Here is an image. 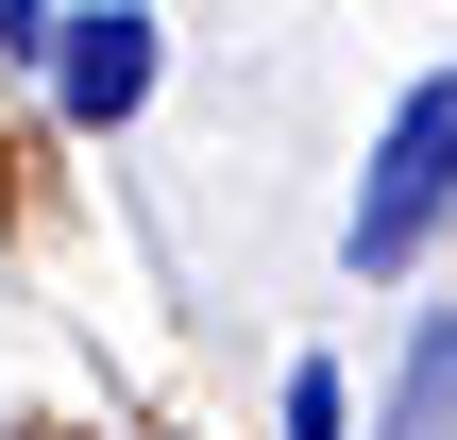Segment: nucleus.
<instances>
[{"mask_svg": "<svg viewBox=\"0 0 457 440\" xmlns=\"http://www.w3.org/2000/svg\"><path fill=\"white\" fill-rule=\"evenodd\" d=\"M441 220H457V68H424V85H407V119L373 136V187H356L339 254H356V271H407Z\"/></svg>", "mask_w": 457, "mask_h": 440, "instance_id": "obj_1", "label": "nucleus"}, {"mask_svg": "<svg viewBox=\"0 0 457 440\" xmlns=\"http://www.w3.org/2000/svg\"><path fill=\"white\" fill-rule=\"evenodd\" d=\"M51 102L102 136V119H136L153 102V17L136 0H102V17H51Z\"/></svg>", "mask_w": 457, "mask_h": 440, "instance_id": "obj_2", "label": "nucleus"}, {"mask_svg": "<svg viewBox=\"0 0 457 440\" xmlns=\"http://www.w3.org/2000/svg\"><path fill=\"white\" fill-rule=\"evenodd\" d=\"M390 440H457V305L407 339V390H390Z\"/></svg>", "mask_w": 457, "mask_h": 440, "instance_id": "obj_3", "label": "nucleus"}, {"mask_svg": "<svg viewBox=\"0 0 457 440\" xmlns=\"http://www.w3.org/2000/svg\"><path fill=\"white\" fill-rule=\"evenodd\" d=\"M288 440H356V407H339V356H305V373H288Z\"/></svg>", "mask_w": 457, "mask_h": 440, "instance_id": "obj_4", "label": "nucleus"}]
</instances>
